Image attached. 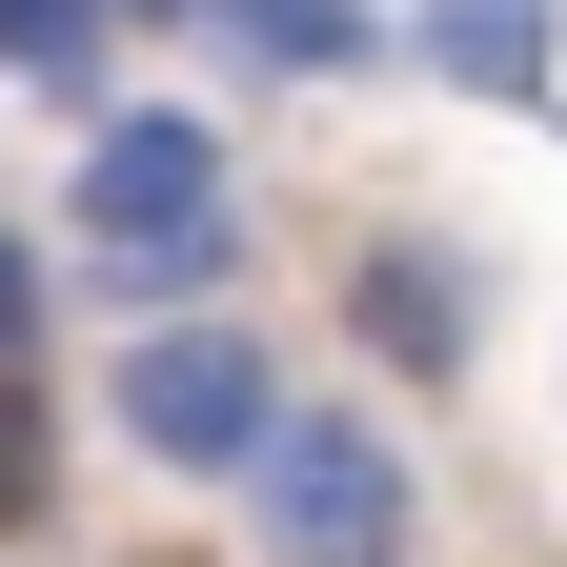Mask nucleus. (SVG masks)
I'll return each mask as SVG.
<instances>
[{
  "label": "nucleus",
  "instance_id": "1",
  "mask_svg": "<svg viewBox=\"0 0 567 567\" xmlns=\"http://www.w3.org/2000/svg\"><path fill=\"white\" fill-rule=\"evenodd\" d=\"M41 244H61V284L122 305V324L244 305V142H224V102H102Z\"/></svg>",
  "mask_w": 567,
  "mask_h": 567
},
{
  "label": "nucleus",
  "instance_id": "2",
  "mask_svg": "<svg viewBox=\"0 0 567 567\" xmlns=\"http://www.w3.org/2000/svg\"><path fill=\"white\" fill-rule=\"evenodd\" d=\"M224 507H244L264 567H425V446H405V405H365V385H284L264 466L224 486Z\"/></svg>",
  "mask_w": 567,
  "mask_h": 567
},
{
  "label": "nucleus",
  "instance_id": "3",
  "mask_svg": "<svg viewBox=\"0 0 567 567\" xmlns=\"http://www.w3.org/2000/svg\"><path fill=\"white\" fill-rule=\"evenodd\" d=\"M102 425H122L163 486H244V466H264V425H284V344H264L244 305L122 324V344H102Z\"/></svg>",
  "mask_w": 567,
  "mask_h": 567
},
{
  "label": "nucleus",
  "instance_id": "4",
  "mask_svg": "<svg viewBox=\"0 0 567 567\" xmlns=\"http://www.w3.org/2000/svg\"><path fill=\"white\" fill-rule=\"evenodd\" d=\"M324 324H344V365H365L385 405H446V385H486V244H446V224H344V264H324Z\"/></svg>",
  "mask_w": 567,
  "mask_h": 567
},
{
  "label": "nucleus",
  "instance_id": "5",
  "mask_svg": "<svg viewBox=\"0 0 567 567\" xmlns=\"http://www.w3.org/2000/svg\"><path fill=\"white\" fill-rule=\"evenodd\" d=\"M122 21H163V41H203V61H224V82H385V61H405V21H385V0H122Z\"/></svg>",
  "mask_w": 567,
  "mask_h": 567
},
{
  "label": "nucleus",
  "instance_id": "6",
  "mask_svg": "<svg viewBox=\"0 0 567 567\" xmlns=\"http://www.w3.org/2000/svg\"><path fill=\"white\" fill-rule=\"evenodd\" d=\"M405 61L466 102H567V0H405Z\"/></svg>",
  "mask_w": 567,
  "mask_h": 567
},
{
  "label": "nucleus",
  "instance_id": "7",
  "mask_svg": "<svg viewBox=\"0 0 567 567\" xmlns=\"http://www.w3.org/2000/svg\"><path fill=\"white\" fill-rule=\"evenodd\" d=\"M61 486H82L61 466V365H0V567L61 527Z\"/></svg>",
  "mask_w": 567,
  "mask_h": 567
},
{
  "label": "nucleus",
  "instance_id": "8",
  "mask_svg": "<svg viewBox=\"0 0 567 567\" xmlns=\"http://www.w3.org/2000/svg\"><path fill=\"white\" fill-rule=\"evenodd\" d=\"M0 365H61V244L0 224Z\"/></svg>",
  "mask_w": 567,
  "mask_h": 567
},
{
  "label": "nucleus",
  "instance_id": "9",
  "mask_svg": "<svg viewBox=\"0 0 567 567\" xmlns=\"http://www.w3.org/2000/svg\"><path fill=\"white\" fill-rule=\"evenodd\" d=\"M122 567H203V547H122Z\"/></svg>",
  "mask_w": 567,
  "mask_h": 567
}]
</instances>
